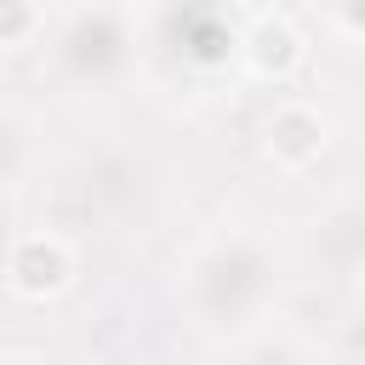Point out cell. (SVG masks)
<instances>
[{"label": "cell", "instance_id": "cell-1", "mask_svg": "<svg viewBox=\"0 0 365 365\" xmlns=\"http://www.w3.org/2000/svg\"><path fill=\"white\" fill-rule=\"evenodd\" d=\"M57 279H63V251L46 245V240H29V245L17 251V285H23V291H46V285H57Z\"/></svg>", "mask_w": 365, "mask_h": 365}]
</instances>
